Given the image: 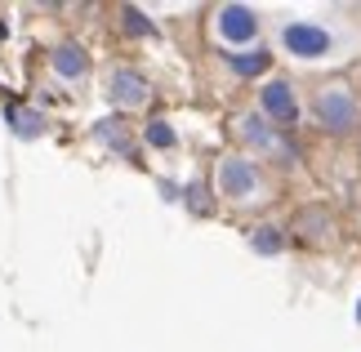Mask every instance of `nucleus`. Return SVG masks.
Returning a JSON list of instances; mask_svg holds the SVG:
<instances>
[{"label": "nucleus", "instance_id": "3", "mask_svg": "<svg viewBox=\"0 0 361 352\" xmlns=\"http://www.w3.org/2000/svg\"><path fill=\"white\" fill-rule=\"evenodd\" d=\"M214 183H219V192H224L228 201H259V196L268 192L263 170L250 157H224L219 170H214Z\"/></svg>", "mask_w": 361, "mask_h": 352}, {"label": "nucleus", "instance_id": "10", "mask_svg": "<svg viewBox=\"0 0 361 352\" xmlns=\"http://www.w3.org/2000/svg\"><path fill=\"white\" fill-rule=\"evenodd\" d=\"M250 245H255L259 255H276V250H281V232H276L272 223H263V228L250 232Z\"/></svg>", "mask_w": 361, "mask_h": 352}, {"label": "nucleus", "instance_id": "9", "mask_svg": "<svg viewBox=\"0 0 361 352\" xmlns=\"http://www.w3.org/2000/svg\"><path fill=\"white\" fill-rule=\"evenodd\" d=\"M232 67H237L241 76H259L263 67H268V49H255V54H241V49H232Z\"/></svg>", "mask_w": 361, "mask_h": 352}, {"label": "nucleus", "instance_id": "12", "mask_svg": "<svg viewBox=\"0 0 361 352\" xmlns=\"http://www.w3.org/2000/svg\"><path fill=\"white\" fill-rule=\"evenodd\" d=\"M147 143H152V147H174V130H170L165 121H152V125H147Z\"/></svg>", "mask_w": 361, "mask_h": 352}, {"label": "nucleus", "instance_id": "11", "mask_svg": "<svg viewBox=\"0 0 361 352\" xmlns=\"http://www.w3.org/2000/svg\"><path fill=\"white\" fill-rule=\"evenodd\" d=\"M5 116H9V125H13V130H18V134H27V138H36L40 130H45V125H40V116H36V111H18V107H9Z\"/></svg>", "mask_w": 361, "mask_h": 352}, {"label": "nucleus", "instance_id": "8", "mask_svg": "<svg viewBox=\"0 0 361 352\" xmlns=\"http://www.w3.org/2000/svg\"><path fill=\"white\" fill-rule=\"evenodd\" d=\"M85 67H90V59H85L80 45H59V49H54V72H59V76L76 80V76H85Z\"/></svg>", "mask_w": 361, "mask_h": 352}, {"label": "nucleus", "instance_id": "14", "mask_svg": "<svg viewBox=\"0 0 361 352\" xmlns=\"http://www.w3.org/2000/svg\"><path fill=\"white\" fill-rule=\"evenodd\" d=\"M357 321H361V303H357Z\"/></svg>", "mask_w": 361, "mask_h": 352}, {"label": "nucleus", "instance_id": "6", "mask_svg": "<svg viewBox=\"0 0 361 352\" xmlns=\"http://www.w3.org/2000/svg\"><path fill=\"white\" fill-rule=\"evenodd\" d=\"M147 80L138 76V72H130V67H116L112 76H107V98H112L116 107H143L147 103Z\"/></svg>", "mask_w": 361, "mask_h": 352}, {"label": "nucleus", "instance_id": "1", "mask_svg": "<svg viewBox=\"0 0 361 352\" xmlns=\"http://www.w3.org/2000/svg\"><path fill=\"white\" fill-rule=\"evenodd\" d=\"M312 121L322 125L326 134H348L361 125V103L357 94L343 85V80H330V85L312 90Z\"/></svg>", "mask_w": 361, "mask_h": 352}, {"label": "nucleus", "instance_id": "4", "mask_svg": "<svg viewBox=\"0 0 361 352\" xmlns=\"http://www.w3.org/2000/svg\"><path fill=\"white\" fill-rule=\"evenodd\" d=\"M259 107L272 116V125H295L299 121V94L286 76H272L268 85L259 90Z\"/></svg>", "mask_w": 361, "mask_h": 352}, {"label": "nucleus", "instance_id": "7", "mask_svg": "<svg viewBox=\"0 0 361 352\" xmlns=\"http://www.w3.org/2000/svg\"><path fill=\"white\" fill-rule=\"evenodd\" d=\"M237 130H241V138H245V143H255V147H281V138H276V130H272V125L268 121H263V116H255V111H245V116L237 121Z\"/></svg>", "mask_w": 361, "mask_h": 352}, {"label": "nucleus", "instance_id": "5", "mask_svg": "<svg viewBox=\"0 0 361 352\" xmlns=\"http://www.w3.org/2000/svg\"><path fill=\"white\" fill-rule=\"evenodd\" d=\"M214 27H219V36H224V45H250V40L259 36V13L250 5H224Z\"/></svg>", "mask_w": 361, "mask_h": 352}, {"label": "nucleus", "instance_id": "13", "mask_svg": "<svg viewBox=\"0 0 361 352\" xmlns=\"http://www.w3.org/2000/svg\"><path fill=\"white\" fill-rule=\"evenodd\" d=\"M125 32H134V36H152V23H147L138 9H125Z\"/></svg>", "mask_w": 361, "mask_h": 352}, {"label": "nucleus", "instance_id": "2", "mask_svg": "<svg viewBox=\"0 0 361 352\" xmlns=\"http://www.w3.org/2000/svg\"><path fill=\"white\" fill-rule=\"evenodd\" d=\"M281 49L290 54V59L322 63V59H330V54H339V36H335V27H326V23L299 18V23L281 27Z\"/></svg>", "mask_w": 361, "mask_h": 352}]
</instances>
